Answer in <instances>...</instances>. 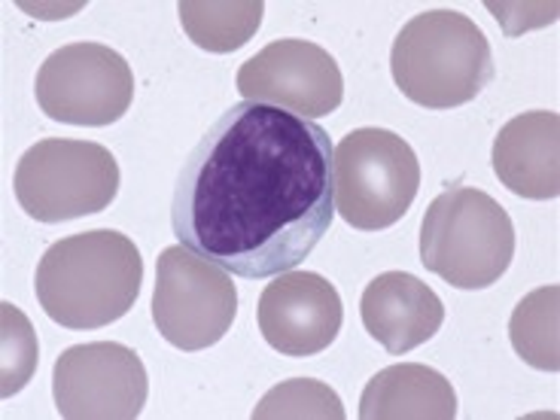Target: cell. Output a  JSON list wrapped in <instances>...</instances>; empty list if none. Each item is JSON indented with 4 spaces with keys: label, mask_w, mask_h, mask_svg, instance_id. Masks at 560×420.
<instances>
[{
    "label": "cell",
    "mask_w": 560,
    "mask_h": 420,
    "mask_svg": "<svg viewBox=\"0 0 560 420\" xmlns=\"http://www.w3.org/2000/svg\"><path fill=\"white\" fill-rule=\"evenodd\" d=\"M336 217L332 140L290 110L241 101L183 162L171 229L244 280L278 278L317 250Z\"/></svg>",
    "instance_id": "obj_1"
},
{
    "label": "cell",
    "mask_w": 560,
    "mask_h": 420,
    "mask_svg": "<svg viewBox=\"0 0 560 420\" xmlns=\"http://www.w3.org/2000/svg\"><path fill=\"white\" fill-rule=\"evenodd\" d=\"M143 259L116 229H92L56 241L34 275L37 302L65 329H101L135 308Z\"/></svg>",
    "instance_id": "obj_2"
},
{
    "label": "cell",
    "mask_w": 560,
    "mask_h": 420,
    "mask_svg": "<svg viewBox=\"0 0 560 420\" xmlns=\"http://www.w3.org/2000/svg\"><path fill=\"white\" fill-rule=\"evenodd\" d=\"M390 70L399 92L427 110L463 107L497 77L485 31L457 10H430L402 25L393 40Z\"/></svg>",
    "instance_id": "obj_3"
},
{
    "label": "cell",
    "mask_w": 560,
    "mask_h": 420,
    "mask_svg": "<svg viewBox=\"0 0 560 420\" xmlns=\"http://www.w3.org/2000/svg\"><path fill=\"white\" fill-rule=\"evenodd\" d=\"M515 259L509 210L472 186L433 198L420 223V262L457 290H488Z\"/></svg>",
    "instance_id": "obj_4"
},
{
    "label": "cell",
    "mask_w": 560,
    "mask_h": 420,
    "mask_svg": "<svg viewBox=\"0 0 560 420\" xmlns=\"http://www.w3.org/2000/svg\"><path fill=\"white\" fill-rule=\"evenodd\" d=\"M418 189V155L406 138L387 128H357L332 150L336 213L360 232H381L399 223Z\"/></svg>",
    "instance_id": "obj_5"
},
{
    "label": "cell",
    "mask_w": 560,
    "mask_h": 420,
    "mask_svg": "<svg viewBox=\"0 0 560 420\" xmlns=\"http://www.w3.org/2000/svg\"><path fill=\"white\" fill-rule=\"evenodd\" d=\"M119 192V162L95 140L49 138L19 159L15 198L37 223L101 213Z\"/></svg>",
    "instance_id": "obj_6"
},
{
    "label": "cell",
    "mask_w": 560,
    "mask_h": 420,
    "mask_svg": "<svg viewBox=\"0 0 560 420\" xmlns=\"http://www.w3.org/2000/svg\"><path fill=\"white\" fill-rule=\"evenodd\" d=\"M238 314V290L225 268L183 244L165 247L155 262L153 323L159 336L186 353L223 341Z\"/></svg>",
    "instance_id": "obj_7"
},
{
    "label": "cell",
    "mask_w": 560,
    "mask_h": 420,
    "mask_svg": "<svg viewBox=\"0 0 560 420\" xmlns=\"http://www.w3.org/2000/svg\"><path fill=\"white\" fill-rule=\"evenodd\" d=\"M34 95L52 122L113 126L135 101V73L104 43H68L40 65Z\"/></svg>",
    "instance_id": "obj_8"
},
{
    "label": "cell",
    "mask_w": 560,
    "mask_h": 420,
    "mask_svg": "<svg viewBox=\"0 0 560 420\" xmlns=\"http://www.w3.org/2000/svg\"><path fill=\"white\" fill-rule=\"evenodd\" d=\"M52 396L68 420H135L147 406L150 378L138 350L119 341L73 345L56 360Z\"/></svg>",
    "instance_id": "obj_9"
},
{
    "label": "cell",
    "mask_w": 560,
    "mask_h": 420,
    "mask_svg": "<svg viewBox=\"0 0 560 420\" xmlns=\"http://www.w3.org/2000/svg\"><path fill=\"white\" fill-rule=\"evenodd\" d=\"M244 101L290 110L302 119H320L341 107L345 77L338 61L323 46L299 37L268 43L238 70Z\"/></svg>",
    "instance_id": "obj_10"
},
{
    "label": "cell",
    "mask_w": 560,
    "mask_h": 420,
    "mask_svg": "<svg viewBox=\"0 0 560 420\" xmlns=\"http://www.w3.org/2000/svg\"><path fill=\"white\" fill-rule=\"evenodd\" d=\"M259 332L283 357H317L341 332L345 305L317 271H283L259 295Z\"/></svg>",
    "instance_id": "obj_11"
},
{
    "label": "cell",
    "mask_w": 560,
    "mask_h": 420,
    "mask_svg": "<svg viewBox=\"0 0 560 420\" xmlns=\"http://www.w3.org/2000/svg\"><path fill=\"white\" fill-rule=\"evenodd\" d=\"M360 317L381 348L402 357L427 345L445 323L442 299L408 271H384L363 290Z\"/></svg>",
    "instance_id": "obj_12"
},
{
    "label": "cell",
    "mask_w": 560,
    "mask_h": 420,
    "mask_svg": "<svg viewBox=\"0 0 560 420\" xmlns=\"http://www.w3.org/2000/svg\"><path fill=\"white\" fill-rule=\"evenodd\" d=\"M493 174L509 192L530 201L560 196V116L555 110L518 113L493 140Z\"/></svg>",
    "instance_id": "obj_13"
},
{
    "label": "cell",
    "mask_w": 560,
    "mask_h": 420,
    "mask_svg": "<svg viewBox=\"0 0 560 420\" xmlns=\"http://www.w3.org/2000/svg\"><path fill=\"white\" fill-rule=\"evenodd\" d=\"M363 420H454L457 393L430 365L399 363L381 369L360 396Z\"/></svg>",
    "instance_id": "obj_14"
},
{
    "label": "cell",
    "mask_w": 560,
    "mask_h": 420,
    "mask_svg": "<svg viewBox=\"0 0 560 420\" xmlns=\"http://www.w3.org/2000/svg\"><path fill=\"white\" fill-rule=\"evenodd\" d=\"M186 37L208 52H235L262 25V0H183L177 7Z\"/></svg>",
    "instance_id": "obj_15"
},
{
    "label": "cell",
    "mask_w": 560,
    "mask_h": 420,
    "mask_svg": "<svg viewBox=\"0 0 560 420\" xmlns=\"http://www.w3.org/2000/svg\"><path fill=\"white\" fill-rule=\"evenodd\" d=\"M509 338L521 360L539 372L560 369V287L548 283L518 302L509 320Z\"/></svg>",
    "instance_id": "obj_16"
},
{
    "label": "cell",
    "mask_w": 560,
    "mask_h": 420,
    "mask_svg": "<svg viewBox=\"0 0 560 420\" xmlns=\"http://www.w3.org/2000/svg\"><path fill=\"white\" fill-rule=\"evenodd\" d=\"M348 411L338 393L314 378L283 381L259 399L253 420H345Z\"/></svg>",
    "instance_id": "obj_17"
},
{
    "label": "cell",
    "mask_w": 560,
    "mask_h": 420,
    "mask_svg": "<svg viewBox=\"0 0 560 420\" xmlns=\"http://www.w3.org/2000/svg\"><path fill=\"white\" fill-rule=\"evenodd\" d=\"M0 317H3V360H0V396L10 399L13 393H19L34 375L37 369V336L34 326L22 314V311L3 302L0 305Z\"/></svg>",
    "instance_id": "obj_18"
}]
</instances>
